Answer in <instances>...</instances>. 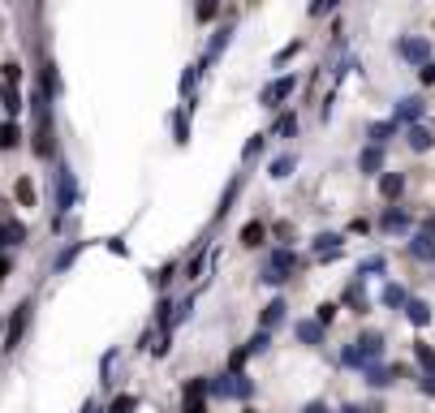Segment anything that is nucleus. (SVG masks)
I'll use <instances>...</instances> for the list:
<instances>
[{"instance_id": "nucleus-1", "label": "nucleus", "mask_w": 435, "mask_h": 413, "mask_svg": "<svg viewBox=\"0 0 435 413\" xmlns=\"http://www.w3.org/2000/svg\"><path fill=\"white\" fill-rule=\"evenodd\" d=\"M302 267V258L289 250V246H280V250H272L267 258H263V271H259V280L263 284H272V289H280V284H289L293 280V271Z\"/></svg>"}, {"instance_id": "nucleus-2", "label": "nucleus", "mask_w": 435, "mask_h": 413, "mask_svg": "<svg viewBox=\"0 0 435 413\" xmlns=\"http://www.w3.org/2000/svg\"><path fill=\"white\" fill-rule=\"evenodd\" d=\"M207 396H216V400H250L254 396V383L242 370H228V375H220V379L207 383Z\"/></svg>"}, {"instance_id": "nucleus-3", "label": "nucleus", "mask_w": 435, "mask_h": 413, "mask_svg": "<svg viewBox=\"0 0 435 413\" xmlns=\"http://www.w3.org/2000/svg\"><path fill=\"white\" fill-rule=\"evenodd\" d=\"M73 206H78V177H73V168L61 160L57 164V216L73 211Z\"/></svg>"}, {"instance_id": "nucleus-4", "label": "nucleus", "mask_w": 435, "mask_h": 413, "mask_svg": "<svg viewBox=\"0 0 435 413\" xmlns=\"http://www.w3.org/2000/svg\"><path fill=\"white\" fill-rule=\"evenodd\" d=\"M293 91H297V73H280V77H272V82L259 91V103L276 112L285 99H293Z\"/></svg>"}, {"instance_id": "nucleus-5", "label": "nucleus", "mask_w": 435, "mask_h": 413, "mask_svg": "<svg viewBox=\"0 0 435 413\" xmlns=\"http://www.w3.org/2000/svg\"><path fill=\"white\" fill-rule=\"evenodd\" d=\"M397 52L409 61V65H427L431 61V39H422V35H409V39H401L397 43Z\"/></svg>"}, {"instance_id": "nucleus-6", "label": "nucleus", "mask_w": 435, "mask_h": 413, "mask_svg": "<svg viewBox=\"0 0 435 413\" xmlns=\"http://www.w3.org/2000/svg\"><path fill=\"white\" fill-rule=\"evenodd\" d=\"M422 112H427V103H422L418 95H405V99H397L392 121H397V125H418V121H422Z\"/></svg>"}, {"instance_id": "nucleus-7", "label": "nucleus", "mask_w": 435, "mask_h": 413, "mask_svg": "<svg viewBox=\"0 0 435 413\" xmlns=\"http://www.w3.org/2000/svg\"><path fill=\"white\" fill-rule=\"evenodd\" d=\"M353 349H357V357H362V366H371V361L383 357V336H379V331H362V336L353 340Z\"/></svg>"}, {"instance_id": "nucleus-8", "label": "nucleus", "mask_w": 435, "mask_h": 413, "mask_svg": "<svg viewBox=\"0 0 435 413\" xmlns=\"http://www.w3.org/2000/svg\"><path fill=\"white\" fill-rule=\"evenodd\" d=\"M182 413H207V379H190V383H186Z\"/></svg>"}, {"instance_id": "nucleus-9", "label": "nucleus", "mask_w": 435, "mask_h": 413, "mask_svg": "<svg viewBox=\"0 0 435 413\" xmlns=\"http://www.w3.org/2000/svg\"><path fill=\"white\" fill-rule=\"evenodd\" d=\"M357 172L362 177H379L383 172V147L379 142H367L362 151H357Z\"/></svg>"}, {"instance_id": "nucleus-10", "label": "nucleus", "mask_w": 435, "mask_h": 413, "mask_svg": "<svg viewBox=\"0 0 435 413\" xmlns=\"http://www.w3.org/2000/svg\"><path fill=\"white\" fill-rule=\"evenodd\" d=\"M27 323H31V301H22V306H17V315L9 319V336H5V353H13V349H17V340H22V331H27Z\"/></svg>"}, {"instance_id": "nucleus-11", "label": "nucleus", "mask_w": 435, "mask_h": 413, "mask_svg": "<svg viewBox=\"0 0 435 413\" xmlns=\"http://www.w3.org/2000/svg\"><path fill=\"white\" fill-rule=\"evenodd\" d=\"M311 250H315L319 258H341V250H345V237H341V232H319V237L311 241Z\"/></svg>"}, {"instance_id": "nucleus-12", "label": "nucleus", "mask_w": 435, "mask_h": 413, "mask_svg": "<svg viewBox=\"0 0 435 413\" xmlns=\"http://www.w3.org/2000/svg\"><path fill=\"white\" fill-rule=\"evenodd\" d=\"M409 254H414L418 263H435V237H431L427 228H422V232H414V237H409Z\"/></svg>"}, {"instance_id": "nucleus-13", "label": "nucleus", "mask_w": 435, "mask_h": 413, "mask_svg": "<svg viewBox=\"0 0 435 413\" xmlns=\"http://www.w3.org/2000/svg\"><path fill=\"white\" fill-rule=\"evenodd\" d=\"M190 112H194V99L186 103V108H177V112H172V142H177V147H186V142H190Z\"/></svg>"}, {"instance_id": "nucleus-14", "label": "nucleus", "mask_w": 435, "mask_h": 413, "mask_svg": "<svg viewBox=\"0 0 435 413\" xmlns=\"http://www.w3.org/2000/svg\"><path fill=\"white\" fill-rule=\"evenodd\" d=\"M293 336L302 345H323V323L319 319H297L293 323Z\"/></svg>"}, {"instance_id": "nucleus-15", "label": "nucleus", "mask_w": 435, "mask_h": 413, "mask_svg": "<svg viewBox=\"0 0 435 413\" xmlns=\"http://www.w3.org/2000/svg\"><path fill=\"white\" fill-rule=\"evenodd\" d=\"M285 310H289V306H285V297H272V301L263 306V315H259V327H263V331L280 327V323H285Z\"/></svg>"}, {"instance_id": "nucleus-16", "label": "nucleus", "mask_w": 435, "mask_h": 413, "mask_svg": "<svg viewBox=\"0 0 435 413\" xmlns=\"http://www.w3.org/2000/svg\"><path fill=\"white\" fill-rule=\"evenodd\" d=\"M409 224H414V220H409V211H401V206H388V211L379 216L383 232H409Z\"/></svg>"}, {"instance_id": "nucleus-17", "label": "nucleus", "mask_w": 435, "mask_h": 413, "mask_svg": "<svg viewBox=\"0 0 435 413\" xmlns=\"http://www.w3.org/2000/svg\"><path fill=\"white\" fill-rule=\"evenodd\" d=\"M401 310H405V319L414 323V327H427V323H431V306H427L422 297H405Z\"/></svg>"}, {"instance_id": "nucleus-18", "label": "nucleus", "mask_w": 435, "mask_h": 413, "mask_svg": "<svg viewBox=\"0 0 435 413\" xmlns=\"http://www.w3.org/2000/svg\"><path fill=\"white\" fill-rule=\"evenodd\" d=\"M228 39H233V22H228V26H220V31H216V39L207 43V52H202V65H212V61H220V52L228 47Z\"/></svg>"}, {"instance_id": "nucleus-19", "label": "nucleus", "mask_w": 435, "mask_h": 413, "mask_svg": "<svg viewBox=\"0 0 435 413\" xmlns=\"http://www.w3.org/2000/svg\"><path fill=\"white\" fill-rule=\"evenodd\" d=\"M362 375H367V383L375 387V392H379V387H388L401 370H392V366H379V361H371V366H362Z\"/></svg>"}, {"instance_id": "nucleus-20", "label": "nucleus", "mask_w": 435, "mask_h": 413, "mask_svg": "<svg viewBox=\"0 0 435 413\" xmlns=\"http://www.w3.org/2000/svg\"><path fill=\"white\" fill-rule=\"evenodd\" d=\"M405 142H409V151H431L435 147V134H431L427 125H409L405 129Z\"/></svg>"}, {"instance_id": "nucleus-21", "label": "nucleus", "mask_w": 435, "mask_h": 413, "mask_svg": "<svg viewBox=\"0 0 435 413\" xmlns=\"http://www.w3.org/2000/svg\"><path fill=\"white\" fill-rule=\"evenodd\" d=\"M345 306H353V315H367L371 301H367V289H362V276H357L349 289H345Z\"/></svg>"}, {"instance_id": "nucleus-22", "label": "nucleus", "mask_w": 435, "mask_h": 413, "mask_svg": "<svg viewBox=\"0 0 435 413\" xmlns=\"http://www.w3.org/2000/svg\"><path fill=\"white\" fill-rule=\"evenodd\" d=\"M401 190H405V177H401V172H379V194L388 198V202H397Z\"/></svg>"}, {"instance_id": "nucleus-23", "label": "nucleus", "mask_w": 435, "mask_h": 413, "mask_svg": "<svg viewBox=\"0 0 435 413\" xmlns=\"http://www.w3.org/2000/svg\"><path fill=\"white\" fill-rule=\"evenodd\" d=\"M293 168H297V155H293V151H285V155H276V160H272L267 177H272V181H285V177H293Z\"/></svg>"}, {"instance_id": "nucleus-24", "label": "nucleus", "mask_w": 435, "mask_h": 413, "mask_svg": "<svg viewBox=\"0 0 435 413\" xmlns=\"http://www.w3.org/2000/svg\"><path fill=\"white\" fill-rule=\"evenodd\" d=\"M397 129H401V125L388 117V121H375V125L367 129V138H371V142H379V147H388V138H397Z\"/></svg>"}, {"instance_id": "nucleus-25", "label": "nucleus", "mask_w": 435, "mask_h": 413, "mask_svg": "<svg viewBox=\"0 0 435 413\" xmlns=\"http://www.w3.org/2000/svg\"><path fill=\"white\" fill-rule=\"evenodd\" d=\"M267 138H297V112H280Z\"/></svg>"}, {"instance_id": "nucleus-26", "label": "nucleus", "mask_w": 435, "mask_h": 413, "mask_svg": "<svg viewBox=\"0 0 435 413\" xmlns=\"http://www.w3.org/2000/svg\"><path fill=\"white\" fill-rule=\"evenodd\" d=\"M202 69H207V65H202V61H194V65H186V73H182V87H177V91H182V99H194V87H198V77H202Z\"/></svg>"}, {"instance_id": "nucleus-27", "label": "nucleus", "mask_w": 435, "mask_h": 413, "mask_svg": "<svg viewBox=\"0 0 435 413\" xmlns=\"http://www.w3.org/2000/svg\"><path fill=\"white\" fill-rule=\"evenodd\" d=\"M22 142V125L9 117V121H0V151H13Z\"/></svg>"}, {"instance_id": "nucleus-28", "label": "nucleus", "mask_w": 435, "mask_h": 413, "mask_svg": "<svg viewBox=\"0 0 435 413\" xmlns=\"http://www.w3.org/2000/svg\"><path fill=\"white\" fill-rule=\"evenodd\" d=\"M43 95L57 99L61 95V73H57V61H43Z\"/></svg>"}, {"instance_id": "nucleus-29", "label": "nucleus", "mask_w": 435, "mask_h": 413, "mask_svg": "<svg viewBox=\"0 0 435 413\" xmlns=\"http://www.w3.org/2000/svg\"><path fill=\"white\" fill-rule=\"evenodd\" d=\"M263 241H267V224L250 220V224L242 228V246H250V250H254V246H263Z\"/></svg>"}, {"instance_id": "nucleus-30", "label": "nucleus", "mask_w": 435, "mask_h": 413, "mask_svg": "<svg viewBox=\"0 0 435 413\" xmlns=\"http://www.w3.org/2000/svg\"><path fill=\"white\" fill-rule=\"evenodd\" d=\"M0 108H5L9 117H17V112H22V95H17V87H13V82L0 87Z\"/></svg>"}, {"instance_id": "nucleus-31", "label": "nucleus", "mask_w": 435, "mask_h": 413, "mask_svg": "<svg viewBox=\"0 0 435 413\" xmlns=\"http://www.w3.org/2000/svg\"><path fill=\"white\" fill-rule=\"evenodd\" d=\"M405 297H409V293L401 289V284H383V293H379V301L388 306V310H401V306H405Z\"/></svg>"}, {"instance_id": "nucleus-32", "label": "nucleus", "mask_w": 435, "mask_h": 413, "mask_svg": "<svg viewBox=\"0 0 435 413\" xmlns=\"http://www.w3.org/2000/svg\"><path fill=\"white\" fill-rule=\"evenodd\" d=\"M267 349H272V331H263V327H259V331H254L250 340H246V357H254V353H267Z\"/></svg>"}, {"instance_id": "nucleus-33", "label": "nucleus", "mask_w": 435, "mask_h": 413, "mask_svg": "<svg viewBox=\"0 0 435 413\" xmlns=\"http://www.w3.org/2000/svg\"><path fill=\"white\" fill-rule=\"evenodd\" d=\"M87 241H73V246H65L57 258H52V271H69V263H73V258H78V250H82Z\"/></svg>"}, {"instance_id": "nucleus-34", "label": "nucleus", "mask_w": 435, "mask_h": 413, "mask_svg": "<svg viewBox=\"0 0 435 413\" xmlns=\"http://www.w3.org/2000/svg\"><path fill=\"white\" fill-rule=\"evenodd\" d=\"M383 267H388V258H383V254H371V258H362V263H357V276H375V271H383Z\"/></svg>"}, {"instance_id": "nucleus-35", "label": "nucleus", "mask_w": 435, "mask_h": 413, "mask_svg": "<svg viewBox=\"0 0 435 413\" xmlns=\"http://www.w3.org/2000/svg\"><path fill=\"white\" fill-rule=\"evenodd\" d=\"M13 194H17V202H22V206H35V186H31V177H17Z\"/></svg>"}, {"instance_id": "nucleus-36", "label": "nucleus", "mask_w": 435, "mask_h": 413, "mask_svg": "<svg viewBox=\"0 0 435 413\" xmlns=\"http://www.w3.org/2000/svg\"><path fill=\"white\" fill-rule=\"evenodd\" d=\"M263 147H267V134H254V138H250V142L242 147V160L250 164V160H254V155H263Z\"/></svg>"}, {"instance_id": "nucleus-37", "label": "nucleus", "mask_w": 435, "mask_h": 413, "mask_svg": "<svg viewBox=\"0 0 435 413\" xmlns=\"http://www.w3.org/2000/svg\"><path fill=\"white\" fill-rule=\"evenodd\" d=\"M216 13H220V0H198V5H194V17L198 22H212Z\"/></svg>"}, {"instance_id": "nucleus-38", "label": "nucleus", "mask_w": 435, "mask_h": 413, "mask_svg": "<svg viewBox=\"0 0 435 413\" xmlns=\"http://www.w3.org/2000/svg\"><path fill=\"white\" fill-rule=\"evenodd\" d=\"M297 52H302V39H293V43H285V47H280V52H276V57H272V65L280 69V65H285V61H293V57H297Z\"/></svg>"}, {"instance_id": "nucleus-39", "label": "nucleus", "mask_w": 435, "mask_h": 413, "mask_svg": "<svg viewBox=\"0 0 435 413\" xmlns=\"http://www.w3.org/2000/svg\"><path fill=\"white\" fill-rule=\"evenodd\" d=\"M337 5H341V0H311V5H306V13H311V17H327Z\"/></svg>"}, {"instance_id": "nucleus-40", "label": "nucleus", "mask_w": 435, "mask_h": 413, "mask_svg": "<svg viewBox=\"0 0 435 413\" xmlns=\"http://www.w3.org/2000/svg\"><path fill=\"white\" fill-rule=\"evenodd\" d=\"M134 409H138V396H130V392L117 396V400L108 405V413H134Z\"/></svg>"}, {"instance_id": "nucleus-41", "label": "nucleus", "mask_w": 435, "mask_h": 413, "mask_svg": "<svg viewBox=\"0 0 435 413\" xmlns=\"http://www.w3.org/2000/svg\"><path fill=\"white\" fill-rule=\"evenodd\" d=\"M414 357H418L422 370H435V349L431 345H414Z\"/></svg>"}, {"instance_id": "nucleus-42", "label": "nucleus", "mask_w": 435, "mask_h": 413, "mask_svg": "<svg viewBox=\"0 0 435 413\" xmlns=\"http://www.w3.org/2000/svg\"><path fill=\"white\" fill-rule=\"evenodd\" d=\"M172 276H177V267L168 263V267H160V271L151 276V280H156V289H168V284H172Z\"/></svg>"}, {"instance_id": "nucleus-43", "label": "nucleus", "mask_w": 435, "mask_h": 413, "mask_svg": "<svg viewBox=\"0 0 435 413\" xmlns=\"http://www.w3.org/2000/svg\"><path fill=\"white\" fill-rule=\"evenodd\" d=\"M315 319H319V323H323V327H327V323H332V319H337V306H332V301H323V306H319V310H315Z\"/></svg>"}, {"instance_id": "nucleus-44", "label": "nucleus", "mask_w": 435, "mask_h": 413, "mask_svg": "<svg viewBox=\"0 0 435 413\" xmlns=\"http://www.w3.org/2000/svg\"><path fill=\"white\" fill-rule=\"evenodd\" d=\"M112 361H117V349H108V353H104V361H99V375H104V383L112 379Z\"/></svg>"}, {"instance_id": "nucleus-45", "label": "nucleus", "mask_w": 435, "mask_h": 413, "mask_svg": "<svg viewBox=\"0 0 435 413\" xmlns=\"http://www.w3.org/2000/svg\"><path fill=\"white\" fill-rule=\"evenodd\" d=\"M418 77L427 87H435V61H427V65H418Z\"/></svg>"}, {"instance_id": "nucleus-46", "label": "nucleus", "mask_w": 435, "mask_h": 413, "mask_svg": "<svg viewBox=\"0 0 435 413\" xmlns=\"http://www.w3.org/2000/svg\"><path fill=\"white\" fill-rule=\"evenodd\" d=\"M418 387H422V392H427V396H435V370H427V375H422V383H418Z\"/></svg>"}, {"instance_id": "nucleus-47", "label": "nucleus", "mask_w": 435, "mask_h": 413, "mask_svg": "<svg viewBox=\"0 0 435 413\" xmlns=\"http://www.w3.org/2000/svg\"><path fill=\"white\" fill-rule=\"evenodd\" d=\"M276 237H280V241H289V237H293V224L280 220V224H276Z\"/></svg>"}, {"instance_id": "nucleus-48", "label": "nucleus", "mask_w": 435, "mask_h": 413, "mask_svg": "<svg viewBox=\"0 0 435 413\" xmlns=\"http://www.w3.org/2000/svg\"><path fill=\"white\" fill-rule=\"evenodd\" d=\"M242 361H246V349H237L233 357H228V370H242Z\"/></svg>"}, {"instance_id": "nucleus-49", "label": "nucleus", "mask_w": 435, "mask_h": 413, "mask_svg": "<svg viewBox=\"0 0 435 413\" xmlns=\"http://www.w3.org/2000/svg\"><path fill=\"white\" fill-rule=\"evenodd\" d=\"M302 413H332V409H327V405H323V400H311V405H306V409H302Z\"/></svg>"}, {"instance_id": "nucleus-50", "label": "nucleus", "mask_w": 435, "mask_h": 413, "mask_svg": "<svg viewBox=\"0 0 435 413\" xmlns=\"http://www.w3.org/2000/svg\"><path fill=\"white\" fill-rule=\"evenodd\" d=\"M341 413H375V409H362V405H345Z\"/></svg>"}, {"instance_id": "nucleus-51", "label": "nucleus", "mask_w": 435, "mask_h": 413, "mask_svg": "<svg viewBox=\"0 0 435 413\" xmlns=\"http://www.w3.org/2000/svg\"><path fill=\"white\" fill-rule=\"evenodd\" d=\"M82 413H104V409H99L95 400H87V405H82Z\"/></svg>"}, {"instance_id": "nucleus-52", "label": "nucleus", "mask_w": 435, "mask_h": 413, "mask_svg": "<svg viewBox=\"0 0 435 413\" xmlns=\"http://www.w3.org/2000/svg\"><path fill=\"white\" fill-rule=\"evenodd\" d=\"M427 232H431V237H435V216H427V224H422Z\"/></svg>"}]
</instances>
